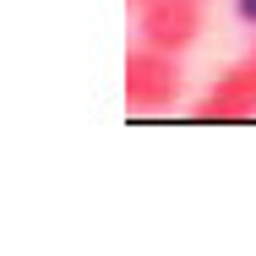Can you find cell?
<instances>
[{
  "mask_svg": "<svg viewBox=\"0 0 256 256\" xmlns=\"http://www.w3.org/2000/svg\"><path fill=\"white\" fill-rule=\"evenodd\" d=\"M180 88H186L180 54L153 50V44H136L126 54V104L136 114H158V109L180 104Z\"/></svg>",
  "mask_w": 256,
  "mask_h": 256,
  "instance_id": "cell-1",
  "label": "cell"
},
{
  "mask_svg": "<svg viewBox=\"0 0 256 256\" xmlns=\"http://www.w3.org/2000/svg\"><path fill=\"white\" fill-rule=\"evenodd\" d=\"M131 6H148V0H131Z\"/></svg>",
  "mask_w": 256,
  "mask_h": 256,
  "instance_id": "cell-5",
  "label": "cell"
},
{
  "mask_svg": "<svg viewBox=\"0 0 256 256\" xmlns=\"http://www.w3.org/2000/svg\"><path fill=\"white\" fill-rule=\"evenodd\" d=\"M136 38L153 50L186 54L202 38V0H148L136 6Z\"/></svg>",
  "mask_w": 256,
  "mask_h": 256,
  "instance_id": "cell-2",
  "label": "cell"
},
{
  "mask_svg": "<svg viewBox=\"0 0 256 256\" xmlns=\"http://www.w3.org/2000/svg\"><path fill=\"white\" fill-rule=\"evenodd\" d=\"M251 60H256V44H251Z\"/></svg>",
  "mask_w": 256,
  "mask_h": 256,
  "instance_id": "cell-6",
  "label": "cell"
},
{
  "mask_svg": "<svg viewBox=\"0 0 256 256\" xmlns=\"http://www.w3.org/2000/svg\"><path fill=\"white\" fill-rule=\"evenodd\" d=\"M234 16H240L246 28H256V0H234Z\"/></svg>",
  "mask_w": 256,
  "mask_h": 256,
  "instance_id": "cell-4",
  "label": "cell"
},
{
  "mask_svg": "<svg viewBox=\"0 0 256 256\" xmlns=\"http://www.w3.org/2000/svg\"><path fill=\"white\" fill-rule=\"evenodd\" d=\"M196 114H202V120H251L256 114V60L229 66L202 98H196Z\"/></svg>",
  "mask_w": 256,
  "mask_h": 256,
  "instance_id": "cell-3",
  "label": "cell"
}]
</instances>
